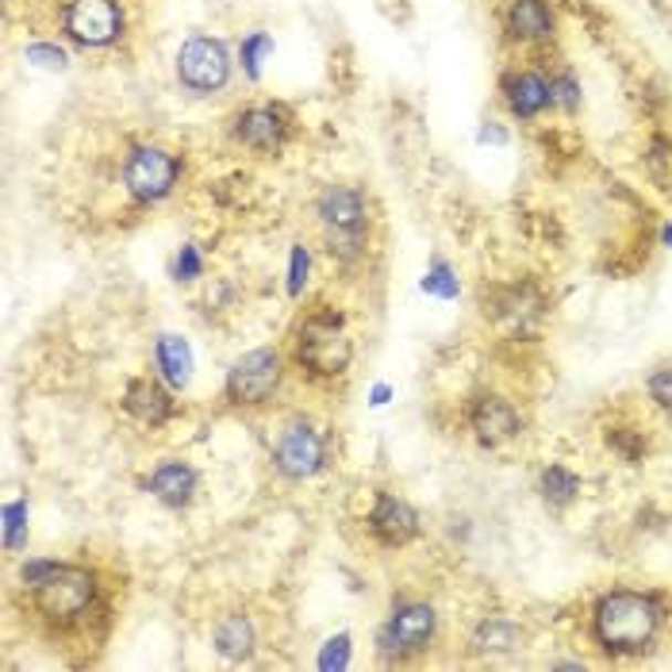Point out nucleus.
I'll return each instance as SVG.
<instances>
[{
	"label": "nucleus",
	"instance_id": "obj_1",
	"mask_svg": "<svg viewBox=\"0 0 672 672\" xmlns=\"http://www.w3.org/2000/svg\"><path fill=\"white\" fill-rule=\"evenodd\" d=\"M661 627V603L642 592H611L596 603V638L611 653H638Z\"/></svg>",
	"mask_w": 672,
	"mask_h": 672
},
{
	"label": "nucleus",
	"instance_id": "obj_2",
	"mask_svg": "<svg viewBox=\"0 0 672 672\" xmlns=\"http://www.w3.org/2000/svg\"><path fill=\"white\" fill-rule=\"evenodd\" d=\"M296 358L300 366H307L315 377H338L350 366V338L338 327L330 315H312L300 327L296 338Z\"/></svg>",
	"mask_w": 672,
	"mask_h": 672
},
{
	"label": "nucleus",
	"instance_id": "obj_3",
	"mask_svg": "<svg viewBox=\"0 0 672 672\" xmlns=\"http://www.w3.org/2000/svg\"><path fill=\"white\" fill-rule=\"evenodd\" d=\"M88 603H93V577H88L85 569H66V565H59L51 577L35 585L39 615H46V619H54V622L77 619Z\"/></svg>",
	"mask_w": 672,
	"mask_h": 672
},
{
	"label": "nucleus",
	"instance_id": "obj_4",
	"mask_svg": "<svg viewBox=\"0 0 672 672\" xmlns=\"http://www.w3.org/2000/svg\"><path fill=\"white\" fill-rule=\"evenodd\" d=\"M319 220L327 223L330 242H338V254H358L361 246V234H366V200L358 197L354 189H338L330 185L327 192L319 197Z\"/></svg>",
	"mask_w": 672,
	"mask_h": 672
},
{
	"label": "nucleus",
	"instance_id": "obj_5",
	"mask_svg": "<svg viewBox=\"0 0 672 672\" xmlns=\"http://www.w3.org/2000/svg\"><path fill=\"white\" fill-rule=\"evenodd\" d=\"M281 385V358L273 350H254L231 369L227 377V396L239 408H254V403H265Z\"/></svg>",
	"mask_w": 672,
	"mask_h": 672
},
{
	"label": "nucleus",
	"instance_id": "obj_6",
	"mask_svg": "<svg viewBox=\"0 0 672 672\" xmlns=\"http://www.w3.org/2000/svg\"><path fill=\"white\" fill-rule=\"evenodd\" d=\"M177 74L189 88H197V93H212V88H223L227 74H231V62H227V51L223 43H216V39H189V43L181 46V54H177Z\"/></svg>",
	"mask_w": 672,
	"mask_h": 672
},
{
	"label": "nucleus",
	"instance_id": "obj_7",
	"mask_svg": "<svg viewBox=\"0 0 672 672\" xmlns=\"http://www.w3.org/2000/svg\"><path fill=\"white\" fill-rule=\"evenodd\" d=\"M66 31L85 46H108L124 31V12L116 0H70Z\"/></svg>",
	"mask_w": 672,
	"mask_h": 672
},
{
	"label": "nucleus",
	"instance_id": "obj_8",
	"mask_svg": "<svg viewBox=\"0 0 672 672\" xmlns=\"http://www.w3.org/2000/svg\"><path fill=\"white\" fill-rule=\"evenodd\" d=\"M273 461L285 476H315L327 461V447H323L319 431L312 423H288L277 439V450H273Z\"/></svg>",
	"mask_w": 672,
	"mask_h": 672
},
{
	"label": "nucleus",
	"instance_id": "obj_9",
	"mask_svg": "<svg viewBox=\"0 0 672 672\" xmlns=\"http://www.w3.org/2000/svg\"><path fill=\"white\" fill-rule=\"evenodd\" d=\"M127 189L139 200H161L177 181V158L158 147H139L127 158Z\"/></svg>",
	"mask_w": 672,
	"mask_h": 672
},
{
	"label": "nucleus",
	"instance_id": "obj_10",
	"mask_svg": "<svg viewBox=\"0 0 672 672\" xmlns=\"http://www.w3.org/2000/svg\"><path fill=\"white\" fill-rule=\"evenodd\" d=\"M431 634H434V611L423 603H411L392 615V622L380 634V645L388 653H396V658H408V653H423Z\"/></svg>",
	"mask_w": 672,
	"mask_h": 672
},
{
	"label": "nucleus",
	"instance_id": "obj_11",
	"mask_svg": "<svg viewBox=\"0 0 672 672\" xmlns=\"http://www.w3.org/2000/svg\"><path fill=\"white\" fill-rule=\"evenodd\" d=\"M523 427L519 411L512 408L507 400H500V396H481L473 408V431L481 442H489V447H500V442L515 439Z\"/></svg>",
	"mask_w": 672,
	"mask_h": 672
},
{
	"label": "nucleus",
	"instance_id": "obj_12",
	"mask_svg": "<svg viewBox=\"0 0 672 672\" xmlns=\"http://www.w3.org/2000/svg\"><path fill=\"white\" fill-rule=\"evenodd\" d=\"M369 526H374V534L380 542H388V546H400V542H408L411 534L419 531V519H416V512L403 504V500L380 496L374 515H369Z\"/></svg>",
	"mask_w": 672,
	"mask_h": 672
},
{
	"label": "nucleus",
	"instance_id": "obj_13",
	"mask_svg": "<svg viewBox=\"0 0 672 672\" xmlns=\"http://www.w3.org/2000/svg\"><path fill=\"white\" fill-rule=\"evenodd\" d=\"M239 139L254 150H277L281 139H285V119H281L277 108H246L239 116Z\"/></svg>",
	"mask_w": 672,
	"mask_h": 672
},
{
	"label": "nucleus",
	"instance_id": "obj_14",
	"mask_svg": "<svg viewBox=\"0 0 672 672\" xmlns=\"http://www.w3.org/2000/svg\"><path fill=\"white\" fill-rule=\"evenodd\" d=\"M507 31L515 39H549L554 31V12H549L546 0H512L507 8Z\"/></svg>",
	"mask_w": 672,
	"mask_h": 672
},
{
	"label": "nucleus",
	"instance_id": "obj_15",
	"mask_svg": "<svg viewBox=\"0 0 672 672\" xmlns=\"http://www.w3.org/2000/svg\"><path fill=\"white\" fill-rule=\"evenodd\" d=\"M192 489H197V473H192L189 465H181V461H166V465H158L150 476V492L169 507L189 504Z\"/></svg>",
	"mask_w": 672,
	"mask_h": 672
},
{
	"label": "nucleus",
	"instance_id": "obj_16",
	"mask_svg": "<svg viewBox=\"0 0 672 672\" xmlns=\"http://www.w3.org/2000/svg\"><path fill=\"white\" fill-rule=\"evenodd\" d=\"M127 411H132L139 423L161 427L169 419V411H174V403H169V396L161 392L158 385H150V380H135V385L127 388Z\"/></svg>",
	"mask_w": 672,
	"mask_h": 672
},
{
	"label": "nucleus",
	"instance_id": "obj_17",
	"mask_svg": "<svg viewBox=\"0 0 672 672\" xmlns=\"http://www.w3.org/2000/svg\"><path fill=\"white\" fill-rule=\"evenodd\" d=\"M507 104H512L515 116H538L549 104V85L538 74H515L507 77Z\"/></svg>",
	"mask_w": 672,
	"mask_h": 672
},
{
	"label": "nucleus",
	"instance_id": "obj_18",
	"mask_svg": "<svg viewBox=\"0 0 672 672\" xmlns=\"http://www.w3.org/2000/svg\"><path fill=\"white\" fill-rule=\"evenodd\" d=\"M158 366H161V377L169 380L174 388H185L192 377V354L185 346V338H174V335H161L158 338Z\"/></svg>",
	"mask_w": 672,
	"mask_h": 672
},
{
	"label": "nucleus",
	"instance_id": "obj_19",
	"mask_svg": "<svg viewBox=\"0 0 672 672\" xmlns=\"http://www.w3.org/2000/svg\"><path fill=\"white\" fill-rule=\"evenodd\" d=\"M250 642H254V634H250V622L242 619V615H227V619L216 627V650L223 653V658H246L250 653Z\"/></svg>",
	"mask_w": 672,
	"mask_h": 672
},
{
	"label": "nucleus",
	"instance_id": "obj_20",
	"mask_svg": "<svg viewBox=\"0 0 672 672\" xmlns=\"http://www.w3.org/2000/svg\"><path fill=\"white\" fill-rule=\"evenodd\" d=\"M476 645L489 653H507L519 645V630H515V622H507V619H489V622H481V630H476Z\"/></svg>",
	"mask_w": 672,
	"mask_h": 672
},
{
	"label": "nucleus",
	"instance_id": "obj_21",
	"mask_svg": "<svg viewBox=\"0 0 672 672\" xmlns=\"http://www.w3.org/2000/svg\"><path fill=\"white\" fill-rule=\"evenodd\" d=\"M542 492H546L549 504H569V500L580 492V481L569 473V469L549 465L546 473H542Z\"/></svg>",
	"mask_w": 672,
	"mask_h": 672
},
{
	"label": "nucleus",
	"instance_id": "obj_22",
	"mask_svg": "<svg viewBox=\"0 0 672 672\" xmlns=\"http://www.w3.org/2000/svg\"><path fill=\"white\" fill-rule=\"evenodd\" d=\"M270 51H273V39L262 35V31H258V35H250L246 43H242V66H246L250 77L262 74V59H265Z\"/></svg>",
	"mask_w": 672,
	"mask_h": 672
},
{
	"label": "nucleus",
	"instance_id": "obj_23",
	"mask_svg": "<svg viewBox=\"0 0 672 672\" xmlns=\"http://www.w3.org/2000/svg\"><path fill=\"white\" fill-rule=\"evenodd\" d=\"M423 288H427V293H434V296H442V300H453V296H458V281L450 277V270H447L442 262L431 265V273L423 277Z\"/></svg>",
	"mask_w": 672,
	"mask_h": 672
},
{
	"label": "nucleus",
	"instance_id": "obj_24",
	"mask_svg": "<svg viewBox=\"0 0 672 672\" xmlns=\"http://www.w3.org/2000/svg\"><path fill=\"white\" fill-rule=\"evenodd\" d=\"M346 661H350V638H330L327 650L319 653V669H346Z\"/></svg>",
	"mask_w": 672,
	"mask_h": 672
},
{
	"label": "nucleus",
	"instance_id": "obj_25",
	"mask_svg": "<svg viewBox=\"0 0 672 672\" xmlns=\"http://www.w3.org/2000/svg\"><path fill=\"white\" fill-rule=\"evenodd\" d=\"M580 88H577V81H573V77H554V81H549V101H557V104H561V108H577V104H580Z\"/></svg>",
	"mask_w": 672,
	"mask_h": 672
},
{
	"label": "nucleus",
	"instance_id": "obj_26",
	"mask_svg": "<svg viewBox=\"0 0 672 672\" xmlns=\"http://www.w3.org/2000/svg\"><path fill=\"white\" fill-rule=\"evenodd\" d=\"M23 519H28V504H8V512H4V546H20Z\"/></svg>",
	"mask_w": 672,
	"mask_h": 672
},
{
	"label": "nucleus",
	"instance_id": "obj_27",
	"mask_svg": "<svg viewBox=\"0 0 672 672\" xmlns=\"http://www.w3.org/2000/svg\"><path fill=\"white\" fill-rule=\"evenodd\" d=\"M650 396L661 403V408H672V366L658 369V374L650 377Z\"/></svg>",
	"mask_w": 672,
	"mask_h": 672
},
{
	"label": "nucleus",
	"instance_id": "obj_28",
	"mask_svg": "<svg viewBox=\"0 0 672 672\" xmlns=\"http://www.w3.org/2000/svg\"><path fill=\"white\" fill-rule=\"evenodd\" d=\"M304 281H307V250L296 246V250H293V265H288V293L300 296Z\"/></svg>",
	"mask_w": 672,
	"mask_h": 672
},
{
	"label": "nucleus",
	"instance_id": "obj_29",
	"mask_svg": "<svg viewBox=\"0 0 672 672\" xmlns=\"http://www.w3.org/2000/svg\"><path fill=\"white\" fill-rule=\"evenodd\" d=\"M177 277H181V281L200 277V254H197V246H181V254H177Z\"/></svg>",
	"mask_w": 672,
	"mask_h": 672
},
{
	"label": "nucleus",
	"instance_id": "obj_30",
	"mask_svg": "<svg viewBox=\"0 0 672 672\" xmlns=\"http://www.w3.org/2000/svg\"><path fill=\"white\" fill-rule=\"evenodd\" d=\"M28 59H31V62H39V66H59V70L66 66V54L54 51V46H31Z\"/></svg>",
	"mask_w": 672,
	"mask_h": 672
},
{
	"label": "nucleus",
	"instance_id": "obj_31",
	"mask_svg": "<svg viewBox=\"0 0 672 672\" xmlns=\"http://www.w3.org/2000/svg\"><path fill=\"white\" fill-rule=\"evenodd\" d=\"M54 569H59L54 561H28L23 565V580H28V585H39V580H46Z\"/></svg>",
	"mask_w": 672,
	"mask_h": 672
},
{
	"label": "nucleus",
	"instance_id": "obj_32",
	"mask_svg": "<svg viewBox=\"0 0 672 672\" xmlns=\"http://www.w3.org/2000/svg\"><path fill=\"white\" fill-rule=\"evenodd\" d=\"M374 403H388V385H377L374 388Z\"/></svg>",
	"mask_w": 672,
	"mask_h": 672
}]
</instances>
